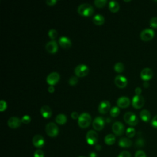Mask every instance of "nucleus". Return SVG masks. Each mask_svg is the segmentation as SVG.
Masks as SVG:
<instances>
[{
	"label": "nucleus",
	"mask_w": 157,
	"mask_h": 157,
	"mask_svg": "<svg viewBox=\"0 0 157 157\" xmlns=\"http://www.w3.org/2000/svg\"><path fill=\"white\" fill-rule=\"evenodd\" d=\"M151 124L153 128H157V115H156L151 121Z\"/></svg>",
	"instance_id": "ea45409f"
},
{
	"label": "nucleus",
	"mask_w": 157,
	"mask_h": 157,
	"mask_svg": "<svg viewBox=\"0 0 157 157\" xmlns=\"http://www.w3.org/2000/svg\"><path fill=\"white\" fill-rule=\"evenodd\" d=\"M135 157H147L144 151L142 150H138L135 154Z\"/></svg>",
	"instance_id": "58836bf2"
},
{
	"label": "nucleus",
	"mask_w": 157,
	"mask_h": 157,
	"mask_svg": "<svg viewBox=\"0 0 157 157\" xmlns=\"http://www.w3.org/2000/svg\"><path fill=\"white\" fill-rule=\"evenodd\" d=\"M45 131L48 136L53 137L58 135L59 130L57 125L55 123L53 122H50L46 124Z\"/></svg>",
	"instance_id": "7ed1b4c3"
},
{
	"label": "nucleus",
	"mask_w": 157,
	"mask_h": 157,
	"mask_svg": "<svg viewBox=\"0 0 157 157\" xmlns=\"http://www.w3.org/2000/svg\"><path fill=\"white\" fill-rule=\"evenodd\" d=\"M69 83L71 85H75L78 82V78L77 77L75 76H72L70 77V78L69 79V81H68Z\"/></svg>",
	"instance_id": "473e14b6"
},
{
	"label": "nucleus",
	"mask_w": 157,
	"mask_h": 157,
	"mask_svg": "<svg viewBox=\"0 0 157 157\" xmlns=\"http://www.w3.org/2000/svg\"><path fill=\"white\" fill-rule=\"evenodd\" d=\"M48 35L52 39H55L58 36V33L56 29H50L48 32Z\"/></svg>",
	"instance_id": "c756f323"
},
{
	"label": "nucleus",
	"mask_w": 157,
	"mask_h": 157,
	"mask_svg": "<svg viewBox=\"0 0 157 157\" xmlns=\"http://www.w3.org/2000/svg\"><path fill=\"white\" fill-rule=\"evenodd\" d=\"M55 121L59 124H64L67 121V117L64 114L59 113L56 115L55 118Z\"/></svg>",
	"instance_id": "393cba45"
},
{
	"label": "nucleus",
	"mask_w": 157,
	"mask_h": 157,
	"mask_svg": "<svg viewBox=\"0 0 157 157\" xmlns=\"http://www.w3.org/2000/svg\"><path fill=\"white\" fill-rule=\"evenodd\" d=\"M105 121L101 117H96L93 122V127L95 130L101 131L104 126Z\"/></svg>",
	"instance_id": "9b49d317"
},
{
	"label": "nucleus",
	"mask_w": 157,
	"mask_h": 157,
	"mask_svg": "<svg viewBox=\"0 0 157 157\" xmlns=\"http://www.w3.org/2000/svg\"><path fill=\"white\" fill-rule=\"evenodd\" d=\"M112 131L113 133L117 136H121L123 134L124 127L120 121H115L112 125Z\"/></svg>",
	"instance_id": "9d476101"
},
{
	"label": "nucleus",
	"mask_w": 157,
	"mask_h": 157,
	"mask_svg": "<svg viewBox=\"0 0 157 157\" xmlns=\"http://www.w3.org/2000/svg\"><path fill=\"white\" fill-rule=\"evenodd\" d=\"M124 121L131 126H135L138 123V118L137 116L131 112H127L124 115Z\"/></svg>",
	"instance_id": "20e7f679"
},
{
	"label": "nucleus",
	"mask_w": 157,
	"mask_h": 157,
	"mask_svg": "<svg viewBox=\"0 0 157 157\" xmlns=\"http://www.w3.org/2000/svg\"><path fill=\"white\" fill-rule=\"evenodd\" d=\"M34 157H44V153L41 150H37L34 153Z\"/></svg>",
	"instance_id": "f704fd0d"
},
{
	"label": "nucleus",
	"mask_w": 157,
	"mask_h": 157,
	"mask_svg": "<svg viewBox=\"0 0 157 157\" xmlns=\"http://www.w3.org/2000/svg\"><path fill=\"white\" fill-rule=\"evenodd\" d=\"M89 157H96V154L95 153L92 152V153H91L90 154Z\"/></svg>",
	"instance_id": "49530a36"
},
{
	"label": "nucleus",
	"mask_w": 157,
	"mask_h": 157,
	"mask_svg": "<svg viewBox=\"0 0 157 157\" xmlns=\"http://www.w3.org/2000/svg\"><path fill=\"white\" fill-rule=\"evenodd\" d=\"M93 21L97 25H101L104 22V17L101 14H97L93 17Z\"/></svg>",
	"instance_id": "b1692460"
},
{
	"label": "nucleus",
	"mask_w": 157,
	"mask_h": 157,
	"mask_svg": "<svg viewBox=\"0 0 157 157\" xmlns=\"http://www.w3.org/2000/svg\"><path fill=\"white\" fill-rule=\"evenodd\" d=\"M143 85H144V86L145 88H148V87L149 86V83H148V82H145L144 83Z\"/></svg>",
	"instance_id": "a18cd8bd"
},
{
	"label": "nucleus",
	"mask_w": 157,
	"mask_h": 157,
	"mask_svg": "<svg viewBox=\"0 0 157 157\" xmlns=\"http://www.w3.org/2000/svg\"><path fill=\"white\" fill-rule=\"evenodd\" d=\"M59 78H60V76L58 72H52L47 75L46 80H47V82L50 86H53L59 81Z\"/></svg>",
	"instance_id": "6e6552de"
},
{
	"label": "nucleus",
	"mask_w": 157,
	"mask_h": 157,
	"mask_svg": "<svg viewBox=\"0 0 157 157\" xmlns=\"http://www.w3.org/2000/svg\"><path fill=\"white\" fill-rule=\"evenodd\" d=\"M86 140L89 145H94L98 140V136L97 132L93 130L88 131L86 135Z\"/></svg>",
	"instance_id": "0eeeda50"
},
{
	"label": "nucleus",
	"mask_w": 157,
	"mask_h": 157,
	"mask_svg": "<svg viewBox=\"0 0 157 157\" xmlns=\"http://www.w3.org/2000/svg\"><path fill=\"white\" fill-rule=\"evenodd\" d=\"M119 113H120V109L117 106H114V107H112L110 110V115L112 117H115L118 116L119 115Z\"/></svg>",
	"instance_id": "cd10ccee"
},
{
	"label": "nucleus",
	"mask_w": 157,
	"mask_h": 157,
	"mask_svg": "<svg viewBox=\"0 0 157 157\" xmlns=\"http://www.w3.org/2000/svg\"><path fill=\"white\" fill-rule=\"evenodd\" d=\"M140 117L144 121L148 122L150 119L151 115L150 112L148 110L144 109V110H142L140 112Z\"/></svg>",
	"instance_id": "4be33fe9"
},
{
	"label": "nucleus",
	"mask_w": 157,
	"mask_h": 157,
	"mask_svg": "<svg viewBox=\"0 0 157 157\" xmlns=\"http://www.w3.org/2000/svg\"><path fill=\"white\" fill-rule=\"evenodd\" d=\"M94 4L96 5V7H102L107 3V1L106 0H95L94 1Z\"/></svg>",
	"instance_id": "7c9ffc66"
},
{
	"label": "nucleus",
	"mask_w": 157,
	"mask_h": 157,
	"mask_svg": "<svg viewBox=\"0 0 157 157\" xmlns=\"http://www.w3.org/2000/svg\"><path fill=\"white\" fill-rule=\"evenodd\" d=\"M80 157H84V156H80Z\"/></svg>",
	"instance_id": "09e8293b"
},
{
	"label": "nucleus",
	"mask_w": 157,
	"mask_h": 157,
	"mask_svg": "<svg viewBox=\"0 0 157 157\" xmlns=\"http://www.w3.org/2000/svg\"><path fill=\"white\" fill-rule=\"evenodd\" d=\"M117 104L119 107L126 108L129 106L130 104V100L127 96H121L117 99Z\"/></svg>",
	"instance_id": "f3484780"
},
{
	"label": "nucleus",
	"mask_w": 157,
	"mask_h": 157,
	"mask_svg": "<svg viewBox=\"0 0 157 157\" xmlns=\"http://www.w3.org/2000/svg\"><path fill=\"white\" fill-rule=\"evenodd\" d=\"M118 157H131V154L128 151H123L118 155Z\"/></svg>",
	"instance_id": "4c0bfd02"
},
{
	"label": "nucleus",
	"mask_w": 157,
	"mask_h": 157,
	"mask_svg": "<svg viewBox=\"0 0 157 157\" xmlns=\"http://www.w3.org/2000/svg\"><path fill=\"white\" fill-rule=\"evenodd\" d=\"M150 25L151 27L156 28H157V17H152L150 20Z\"/></svg>",
	"instance_id": "2f4dec72"
},
{
	"label": "nucleus",
	"mask_w": 157,
	"mask_h": 157,
	"mask_svg": "<svg viewBox=\"0 0 157 157\" xmlns=\"http://www.w3.org/2000/svg\"><path fill=\"white\" fill-rule=\"evenodd\" d=\"M155 36V31L151 28H145L143 29L140 34V37L142 40L148 41L151 40Z\"/></svg>",
	"instance_id": "39448f33"
},
{
	"label": "nucleus",
	"mask_w": 157,
	"mask_h": 157,
	"mask_svg": "<svg viewBox=\"0 0 157 157\" xmlns=\"http://www.w3.org/2000/svg\"><path fill=\"white\" fill-rule=\"evenodd\" d=\"M91 122L90 115L86 112L82 113L78 118V124L82 128H87Z\"/></svg>",
	"instance_id": "f03ea898"
},
{
	"label": "nucleus",
	"mask_w": 157,
	"mask_h": 157,
	"mask_svg": "<svg viewBox=\"0 0 157 157\" xmlns=\"http://www.w3.org/2000/svg\"><path fill=\"white\" fill-rule=\"evenodd\" d=\"M119 4L115 1H110L109 2V9L112 12H116L119 10Z\"/></svg>",
	"instance_id": "5701e85b"
},
{
	"label": "nucleus",
	"mask_w": 157,
	"mask_h": 157,
	"mask_svg": "<svg viewBox=\"0 0 157 157\" xmlns=\"http://www.w3.org/2000/svg\"><path fill=\"white\" fill-rule=\"evenodd\" d=\"M153 75V71L149 67H145L140 72V77L145 82L150 80L152 78Z\"/></svg>",
	"instance_id": "f8f14e48"
},
{
	"label": "nucleus",
	"mask_w": 157,
	"mask_h": 157,
	"mask_svg": "<svg viewBox=\"0 0 157 157\" xmlns=\"http://www.w3.org/2000/svg\"><path fill=\"white\" fill-rule=\"evenodd\" d=\"M118 145L123 148H128L132 145V141L126 137H122L118 141Z\"/></svg>",
	"instance_id": "412c9836"
},
{
	"label": "nucleus",
	"mask_w": 157,
	"mask_h": 157,
	"mask_svg": "<svg viewBox=\"0 0 157 157\" xmlns=\"http://www.w3.org/2000/svg\"><path fill=\"white\" fill-rule=\"evenodd\" d=\"M59 44L63 48L66 49L69 48L71 46V40L66 36H62L59 39Z\"/></svg>",
	"instance_id": "6ab92c4d"
},
{
	"label": "nucleus",
	"mask_w": 157,
	"mask_h": 157,
	"mask_svg": "<svg viewBox=\"0 0 157 157\" xmlns=\"http://www.w3.org/2000/svg\"><path fill=\"white\" fill-rule=\"evenodd\" d=\"M145 100L141 95H135L132 99V106L136 109H140L144 105Z\"/></svg>",
	"instance_id": "1a4fd4ad"
},
{
	"label": "nucleus",
	"mask_w": 157,
	"mask_h": 157,
	"mask_svg": "<svg viewBox=\"0 0 157 157\" xmlns=\"http://www.w3.org/2000/svg\"><path fill=\"white\" fill-rule=\"evenodd\" d=\"M56 0H47L46 1V3L48 6H53L56 4Z\"/></svg>",
	"instance_id": "79ce46f5"
},
{
	"label": "nucleus",
	"mask_w": 157,
	"mask_h": 157,
	"mask_svg": "<svg viewBox=\"0 0 157 157\" xmlns=\"http://www.w3.org/2000/svg\"><path fill=\"white\" fill-rule=\"evenodd\" d=\"M21 120L22 123H25V124H28L31 121V117H30V116H29L28 115H25L22 117Z\"/></svg>",
	"instance_id": "72a5a7b5"
},
{
	"label": "nucleus",
	"mask_w": 157,
	"mask_h": 157,
	"mask_svg": "<svg viewBox=\"0 0 157 157\" xmlns=\"http://www.w3.org/2000/svg\"><path fill=\"white\" fill-rule=\"evenodd\" d=\"M77 11L80 15L88 17L92 15L94 10L93 6L91 4L88 3H83L78 7Z\"/></svg>",
	"instance_id": "f257e3e1"
},
{
	"label": "nucleus",
	"mask_w": 157,
	"mask_h": 157,
	"mask_svg": "<svg viewBox=\"0 0 157 157\" xmlns=\"http://www.w3.org/2000/svg\"><path fill=\"white\" fill-rule=\"evenodd\" d=\"M7 107V103L4 100H1L0 101V110L1 112L4 111V110H6Z\"/></svg>",
	"instance_id": "c9c22d12"
},
{
	"label": "nucleus",
	"mask_w": 157,
	"mask_h": 157,
	"mask_svg": "<svg viewBox=\"0 0 157 157\" xmlns=\"http://www.w3.org/2000/svg\"><path fill=\"white\" fill-rule=\"evenodd\" d=\"M21 123H22L21 119L17 117H12L9 118L7 121L8 126L13 129L18 128L21 124Z\"/></svg>",
	"instance_id": "4468645a"
},
{
	"label": "nucleus",
	"mask_w": 157,
	"mask_h": 157,
	"mask_svg": "<svg viewBox=\"0 0 157 157\" xmlns=\"http://www.w3.org/2000/svg\"><path fill=\"white\" fill-rule=\"evenodd\" d=\"M142 92V89L140 87H137L135 89V93L136 95H140V93Z\"/></svg>",
	"instance_id": "37998d69"
},
{
	"label": "nucleus",
	"mask_w": 157,
	"mask_h": 157,
	"mask_svg": "<svg viewBox=\"0 0 157 157\" xmlns=\"http://www.w3.org/2000/svg\"><path fill=\"white\" fill-rule=\"evenodd\" d=\"M45 49L50 53H55L58 50V45L56 42L54 40L48 42L45 45Z\"/></svg>",
	"instance_id": "dca6fc26"
},
{
	"label": "nucleus",
	"mask_w": 157,
	"mask_h": 157,
	"mask_svg": "<svg viewBox=\"0 0 157 157\" xmlns=\"http://www.w3.org/2000/svg\"><path fill=\"white\" fill-rule=\"evenodd\" d=\"M95 148H96V149L98 150H100L101 149V147L99 145H96Z\"/></svg>",
	"instance_id": "de8ad7c7"
},
{
	"label": "nucleus",
	"mask_w": 157,
	"mask_h": 157,
	"mask_svg": "<svg viewBox=\"0 0 157 157\" xmlns=\"http://www.w3.org/2000/svg\"><path fill=\"white\" fill-rule=\"evenodd\" d=\"M110 104L108 101L104 100L101 101L98 105V111L101 113H105L110 109Z\"/></svg>",
	"instance_id": "a211bd4d"
},
{
	"label": "nucleus",
	"mask_w": 157,
	"mask_h": 157,
	"mask_svg": "<svg viewBox=\"0 0 157 157\" xmlns=\"http://www.w3.org/2000/svg\"><path fill=\"white\" fill-rule=\"evenodd\" d=\"M71 117L73 118V119H77V118H78L79 117V115H78V113L75 112V111H74L71 113Z\"/></svg>",
	"instance_id": "a19ab883"
},
{
	"label": "nucleus",
	"mask_w": 157,
	"mask_h": 157,
	"mask_svg": "<svg viewBox=\"0 0 157 157\" xmlns=\"http://www.w3.org/2000/svg\"><path fill=\"white\" fill-rule=\"evenodd\" d=\"M136 145L137 147H143L144 145V140L141 138H139V139H137L136 141Z\"/></svg>",
	"instance_id": "e433bc0d"
},
{
	"label": "nucleus",
	"mask_w": 157,
	"mask_h": 157,
	"mask_svg": "<svg viewBox=\"0 0 157 157\" xmlns=\"http://www.w3.org/2000/svg\"><path fill=\"white\" fill-rule=\"evenodd\" d=\"M48 91L50 92V93H53L54 91H55V88L53 86H50L48 88Z\"/></svg>",
	"instance_id": "c03bdc74"
},
{
	"label": "nucleus",
	"mask_w": 157,
	"mask_h": 157,
	"mask_svg": "<svg viewBox=\"0 0 157 157\" xmlns=\"http://www.w3.org/2000/svg\"><path fill=\"white\" fill-rule=\"evenodd\" d=\"M136 134V131H135V129L132 128V127H129L128 128L126 131V136L129 137V138H131V137H133Z\"/></svg>",
	"instance_id": "c85d7f7f"
},
{
	"label": "nucleus",
	"mask_w": 157,
	"mask_h": 157,
	"mask_svg": "<svg viewBox=\"0 0 157 157\" xmlns=\"http://www.w3.org/2000/svg\"><path fill=\"white\" fill-rule=\"evenodd\" d=\"M40 113L42 117L45 118H48L52 116V112L50 107L48 105H43L40 108Z\"/></svg>",
	"instance_id": "aec40b11"
},
{
	"label": "nucleus",
	"mask_w": 157,
	"mask_h": 157,
	"mask_svg": "<svg viewBox=\"0 0 157 157\" xmlns=\"http://www.w3.org/2000/svg\"><path fill=\"white\" fill-rule=\"evenodd\" d=\"M33 144L36 147L41 148L44 145L45 140L41 135L36 134L33 138Z\"/></svg>",
	"instance_id": "2eb2a0df"
},
{
	"label": "nucleus",
	"mask_w": 157,
	"mask_h": 157,
	"mask_svg": "<svg viewBox=\"0 0 157 157\" xmlns=\"http://www.w3.org/2000/svg\"><path fill=\"white\" fill-rule=\"evenodd\" d=\"M88 72H89L88 67L86 65L83 64L77 65L74 69L75 74L77 76L80 77L86 75L88 74Z\"/></svg>",
	"instance_id": "423d86ee"
},
{
	"label": "nucleus",
	"mask_w": 157,
	"mask_h": 157,
	"mask_svg": "<svg viewBox=\"0 0 157 157\" xmlns=\"http://www.w3.org/2000/svg\"><path fill=\"white\" fill-rule=\"evenodd\" d=\"M115 83L118 87L123 88L127 85L128 81L124 76L121 75H117L115 78Z\"/></svg>",
	"instance_id": "ddd939ff"
},
{
	"label": "nucleus",
	"mask_w": 157,
	"mask_h": 157,
	"mask_svg": "<svg viewBox=\"0 0 157 157\" xmlns=\"http://www.w3.org/2000/svg\"><path fill=\"white\" fill-rule=\"evenodd\" d=\"M124 65L121 62H118L114 65V69L117 72H121L124 70Z\"/></svg>",
	"instance_id": "bb28decb"
},
{
	"label": "nucleus",
	"mask_w": 157,
	"mask_h": 157,
	"mask_svg": "<svg viewBox=\"0 0 157 157\" xmlns=\"http://www.w3.org/2000/svg\"><path fill=\"white\" fill-rule=\"evenodd\" d=\"M104 142L107 145H113L115 142V137L112 134H109L105 136L104 138Z\"/></svg>",
	"instance_id": "a878e982"
}]
</instances>
